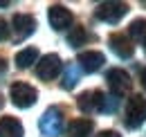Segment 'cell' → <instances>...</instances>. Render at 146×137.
Here are the masks:
<instances>
[{
  "label": "cell",
  "mask_w": 146,
  "mask_h": 137,
  "mask_svg": "<svg viewBox=\"0 0 146 137\" xmlns=\"http://www.w3.org/2000/svg\"><path fill=\"white\" fill-rule=\"evenodd\" d=\"M38 128H40V133L47 137H56L61 135V130H63V112H61V108H47L45 112H43V117L38 119Z\"/></svg>",
  "instance_id": "1"
},
{
  "label": "cell",
  "mask_w": 146,
  "mask_h": 137,
  "mask_svg": "<svg viewBox=\"0 0 146 137\" xmlns=\"http://www.w3.org/2000/svg\"><path fill=\"white\" fill-rule=\"evenodd\" d=\"M9 97H11V103L14 106H18V108H29V106H34L38 99V92L34 86H29V83H14L11 90H9Z\"/></svg>",
  "instance_id": "2"
},
{
  "label": "cell",
  "mask_w": 146,
  "mask_h": 137,
  "mask_svg": "<svg viewBox=\"0 0 146 137\" xmlns=\"http://www.w3.org/2000/svg\"><path fill=\"white\" fill-rule=\"evenodd\" d=\"M128 14V5L126 2H101L94 11V16L104 23H110V25H117L121 18Z\"/></svg>",
  "instance_id": "3"
},
{
  "label": "cell",
  "mask_w": 146,
  "mask_h": 137,
  "mask_svg": "<svg viewBox=\"0 0 146 137\" xmlns=\"http://www.w3.org/2000/svg\"><path fill=\"white\" fill-rule=\"evenodd\" d=\"M146 121V99L142 94H135L126 108V126L128 128H139Z\"/></svg>",
  "instance_id": "4"
},
{
  "label": "cell",
  "mask_w": 146,
  "mask_h": 137,
  "mask_svg": "<svg viewBox=\"0 0 146 137\" xmlns=\"http://www.w3.org/2000/svg\"><path fill=\"white\" fill-rule=\"evenodd\" d=\"M9 29H14V41L20 43V41H25L27 36L34 34L36 20H34V16H29V14H16V16L11 18V27H9Z\"/></svg>",
  "instance_id": "5"
},
{
  "label": "cell",
  "mask_w": 146,
  "mask_h": 137,
  "mask_svg": "<svg viewBox=\"0 0 146 137\" xmlns=\"http://www.w3.org/2000/svg\"><path fill=\"white\" fill-rule=\"evenodd\" d=\"M61 70H63V63H61L58 54H47V56H43V59L38 61L36 74L43 81H52V79H56V76L61 74Z\"/></svg>",
  "instance_id": "6"
},
{
  "label": "cell",
  "mask_w": 146,
  "mask_h": 137,
  "mask_svg": "<svg viewBox=\"0 0 146 137\" xmlns=\"http://www.w3.org/2000/svg\"><path fill=\"white\" fill-rule=\"evenodd\" d=\"M106 81H108V86H110V90H112V94H115V97H121V94H124V92H128V90H130V86H133L130 74H128V72H124L121 68L108 70Z\"/></svg>",
  "instance_id": "7"
},
{
  "label": "cell",
  "mask_w": 146,
  "mask_h": 137,
  "mask_svg": "<svg viewBox=\"0 0 146 137\" xmlns=\"http://www.w3.org/2000/svg\"><path fill=\"white\" fill-rule=\"evenodd\" d=\"M47 18H50L52 29H56V32H63V29H68L72 25V14L63 5H52L50 11H47Z\"/></svg>",
  "instance_id": "8"
},
{
  "label": "cell",
  "mask_w": 146,
  "mask_h": 137,
  "mask_svg": "<svg viewBox=\"0 0 146 137\" xmlns=\"http://www.w3.org/2000/svg\"><path fill=\"white\" fill-rule=\"evenodd\" d=\"M104 63H106V56H104L101 52L90 50V52H81V54H79V68L83 70V72H88V74L101 70Z\"/></svg>",
  "instance_id": "9"
},
{
  "label": "cell",
  "mask_w": 146,
  "mask_h": 137,
  "mask_svg": "<svg viewBox=\"0 0 146 137\" xmlns=\"http://www.w3.org/2000/svg\"><path fill=\"white\" fill-rule=\"evenodd\" d=\"M108 43H110V50L115 52L119 59H130L133 52H135V45H133L130 38L124 36V34H112L108 38Z\"/></svg>",
  "instance_id": "10"
},
{
  "label": "cell",
  "mask_w": 146,
  "mask_h": 137,
  "mask_svg": "<svg viewBox=\"0 0 146 137\" xmlns=\"http://www.w3.org/2000/svg\"><path fill=\"white\" fill-rule=\"evenodd\" d=\"M101 97H104L101 90H86V92H81L76 103H79V108L83 112H97L99 106H101Z\"/></svg>",
  "instance_id": "11"
},
{
  "label": "cell",
  "mask_w": 146,
  "mask_h": 137,
  "mask_svg": "<svg viewBox=\"0 0 146 137\" xmlns=\"http://www.w3.org/2000/svg\"><path fill=\"white\" fill-rule=\"evenodd\" d=\"M92 128H94V124L92 119H72L68 124V137H90Z\"/></svg>",
  "instance_id": "12"
},
{
  "label": "cell",
  "mask_w": 146,
  "mask_h": 137,
  "mask_svg": "<svg viewBox=\"0 0 146 137\" xmlns=\"http://www.w3.org/2000/svg\"><path fill=\"white\" fill-rule=\"evenodd\" d=\"M23 124L16 117H2L0 119V137H23Z\"/></svg>",
  "instance_id": "13"
},
{
  "label": "cell",
  "mask_w": 146,
  "mask_h": 137,
  "mask_svg": "<svg viewBox=\"0 0 146 137\" xmlns=\"http://www.w3.org/2000/svg\"><path fill=\"white\" fill-rule=\"evenodd\" d=\"M36 61H38V50L36 47H27V50H20L18 54H16V65H18L20 70L32 68Z\"/></svg>",
  "instance_id": "14"
},
{
  "label": "cell",
  "mask_w": 146,
  "mask_h": 137,
  "mask_svg": "<svg viewBox=\"0 0 146 137\" xmlns=\"http://www.w3.org/2000/svg\"><path fill=\"white\" fill-rule=\"evenodd\" d=\"M128 34H130L133 41H137V43H146V18L133 20L130 27H128Z\"/></svg>",
  "instance_id": "15"
},
{
  "label": "cell",
  "mask_w": 146,
  "mask_h": 137,
  "mask_svg": "<svg viewBox=\"0 0 146 137\" xmlns=\"http://www.w3.org/2000/svg\"><path fill=\"white\" fill-rule=\"evenodd\" d=\"M76 81H79V65H76V63H68V65H65V72H63L61 86L65 88V90H72V88L76 86Z\"/></svg>",
  "instance_id": "16"
},
{
  "label": "cell",
  "mask_w": 146,
  "mask_h": 137,
  "mask_svg": "<svg viewBox=\"0 0 146 137\" xmlns=\"http://www.w3.org/2000/svg\"><path fill=\"white\" fill-rule=\"evenodd\" d=\"M86 41H88V32L83 27H74L72 32L68 34V45L70 47H81Z\"/></svg>",
  "instance_id": "17"
},
{
  "label": "cell",
  "mask_w": 146,
  "mask_h": 137,
  "mask_svg": "<svg viewBox=\"0 0 146 137\" xmlns=\"http://www.w3.org/2000/svg\"><path fill=\"white\" fill-rule=\"evenodd\" d=\"M117 108H119V97H115V94H104V97H101L99 112L112 115V112H117Z\"/></svg>",
  "instance_id": "18"
},
{
  "label": "cell",
  "mask_w": 146,
  "mask_h": 137,
  "mask_svg": "<svg viewBox=\"0 0 146 137\" xmlns=\"http://www.w3.org/2000/svg\"><path fill=\"white\" fill-rule=\"evenodd\" d=\"M9 38V23L5 18H0V43Z\"/></svg>",
  "instance_id": "19"
},
{
  "label": "cell",
  "mask_w": 146,
  "mask_h": 137,
  "mask_svg": "<svg viewBox=\"0 0 146 137\" xmlns=\"http://www.w3.org/2000/svg\"><path fill=\"white\" fill-rule=\"evenodd\" d=\"M97 137H121L119 133H115V130H101Z\"/></svg>",
  "instance_id": "20"
},
{
  "label": "cell",
  "mask_w": 146,
  "mask_h": 137,
  "mask_svg": "<svg viewBox=\"0 0 146 137\" xmlns=\"http://www.w3.org/2000/svg\"><path fill=\"white\" fill-rule=\"evenodd\" d=\"M5 70H7V63H5V59H0V74H2Z\"/></svg>",
  "instance_id": "21"
},
{
  "label": "cell",
  "mask_w": 146,
  "mask_h": 137,
  "mask_svg": "<svg viewBox=\"0 0 146 137\" xmlns=\"http://www.w3.org/2000/svg\"><path fill=\"white\" fill-rule=\"evenodd\" d=\"M142 86L146 88V70H144V72H142Z\"/></svg>",
  "instance_id": "22"
},
{
  "label": "cell",
  "mask_w": 146,
  "mask_h": 137,
  "mask_svg": "<svg viewBox=\"0 0 146 137\" xmlns=\"http://www.w3.org/2000/svg\"><path fill=\"white\" fill-rule=\"evenodd\" d=\"M0 7H9V2L7 0H0Z\"/></svg>",
  "instance_id": "23"
},
{
  "label": "cell",
  "mask_w": 146,
  "mask_h": 137,
  "mask_svg": "<svg viewBox=\"0 0 146 137\" xmlns=\"http://www.w3.org/2000/svg\"><path fill=\"white\" fill-rule=\"evenodd\" d=\"M0 108H2V99H0Z\"/></svg>",
  "instance_id": "24"
},
{
  "label": "cell",
  "mask_w": 146,
  "mask_h": 137,
  "mask_svg": "<svg viewBox=\"0 0 146 137\" xmlns=\"http://www.w3.org/2000/svg\"><path fill=\"white\" fill-rule=\"evenodd\" d=\"M144 7H146V2H144Z\"/></svg>",
  "instance_id": "25"
}]
</instances>
